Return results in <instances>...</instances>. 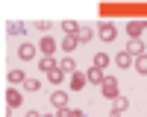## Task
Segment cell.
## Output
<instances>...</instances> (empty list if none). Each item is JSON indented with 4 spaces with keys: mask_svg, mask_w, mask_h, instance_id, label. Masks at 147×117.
Listing matches in <instances>:
<instances>
[{
    "mask_svg": "<svg viewBox=\"0 0 147 117\" xmlns=\"http://www.w3.org/2000/svg\"><path fill=\"white\" fill-rule=\"evenodd\" d=\"M44 117H59V114H56V108H53V111H50V114H44Z\"/></svg>",
    "mask_w": 147,
    "mask_h": 117,
    "instance_id": "4316f807",
    "label": "cell"
},
{
    "mask_svg": "<svg viewBox=\"0 0 147 117\" xmlns=\"http://www.w3.org/2000/svg\"><path fill=\"white\" fill-rule=\"evenodd\" d=\"M59 67H62V73H77V62H74L71 56H65V58H59Z\"/></svg>",
    "mask_w": 147,
    "mask_h": 117,
    "instance_id": "9a60e30c",
    "label": "cell"
},
{
    "mask_svg": "<svg viewBox=\"0 0 147 117\" xmlns=\"http://www.w3.org/2000/svg\"><path fill=\"white\" fill-rule=\"evenodd\" d=\"M24 117H44V114H38V111H35V108H30V111L24 114Z\"/></svg>",
    "mask_w": 147,
    "mask_h": 117,
    "instance_id": "484cf974",
    "label": "cell"
},
{
    "mask_svg": "<svg viewBox=\"0 0 147 117\" xmlns=\"http://www.w3.org/2000/svg\"><path fill=\"white\" fill-rule=\"evenodd\" d=\"M85 79H88V85H103V70H97V67H91L88 73H85Z\"/></svg>",
    "mask_w": 147,
    "mask_h": 117,
    "instance_id": "8fae6325",
    "label": "cell"
},
{
    "mask_svg": "<svg viewBox=\"0 0 147 117\" xmlns=\"http://www.w3.org/2000/svg\"><path fill=\"white\" fill-rule=\"evenodd\" d=\"M9 82L12 85H24V82H27V73H24V70H9Z\"/></svg>",
    "mask_w": 147,
    "mask_h": 117,
    "instance_id": "ac0fdd59",
    "label": "cell"
},
{
    "mask_svg": "<svg viewBox=\"0 0 147 117\" xmlns=\"http://www.w3.org/2000/svg\"><path fill=\"white\" fill-rule=\"evenodd\" d=\"M115 64H118L121 70H124V67H132V64H136V58H132V56L124 50V53H118V56H115Z\"/></svg>",
    "mask_w": 147,
    "mask_h": 117,
    "instance_id": "30bf717a",
    "label": "cell"
},
{
    "mask_svg": "<svg viewBox=\"0 0 147 117\" xmlns=\"http://www.w3.org/2000/svg\"><path fill=\"white\" fill-rule=\"evenodd\" d=\"M50 105H53L56 111H59V108H68V94H65V91H53V94H50Z\"/></svg>",
    "mask_w": 147,
    "mask_h": 117,
    "instance_id": "277c9868",
    "label": "cell"
},
{
    "mask_svg": "<svg viewBox=\"0 0 147 117\" xmlns=\"http://www.w3.org/2000/svg\"><path fill=\"white\" fill-rule=\"evenodd\" d=\"M56 47H59V44H56V41L50 38V35H44V38L38 41V50H41L44 56H53V53H56Z\"/></svg>",
    "mask_w": 147,
    "mask_h": 117,
    "instance_id": "52a82bcc",
    "label": "cell"
},
{
    "mask_svg": "<svg viewBox=\"0 0 147 117\" xmlns=\"http://www.w3.org/2000/svg\"><path fill=\"white\" fill-rule=\"evenodd\" d=\"M127 108H129V100H127V97H118V100L112 102V108H109V117H121Z\"/></svg>",
    "mask_w": 147,
    "mask_h": 117,
    "instance_id": "3957f363",
    "label": "cell"
},
{
    "mask_svg": "<svg viewBox=\"0 0 147 117\" xmlns=\"http://www.w3.org/2000/svg\"><path fill=\"white\" fill-rule=\"evenodd\" d=\"M127 53H129L132 58H138V56H144V44H141V38H132V41L127 44Z\"/></svg>",
    "mask_w": 147,
    "mask_h": 117,
    "instance_id": "9c48e42d",
    "label": "cell"
},
{
    "mask_svg": "<svg viewBox=\"0 0 147 117\" xmlns=\"http://www.w3.org/2000/svg\"><path fill=\"white\" fill-rule=\"evenodd\" d=\"M144 29H147V21H129V23H127V32L132 35V38H141Z\"/></svg>",
    "mask_w": 147,
    "mask_h": 117,
    "instance_id": "8992f818",
    "label": "cell"
},
{
    "mask_svg": "<svg viewBox=\"0 0 147 117\" xmlns=\"http://www.w3.org/2000/svg\"><path fill=\"white\" fill-rule=\"evenodd\" d=\"M56 114H59V117H85L82 108H59Z\"/></svg>",
    "mask_w": 147,
    "mask_h": 117,
    "instance_id": "44dd1931",
    "label": "cell"
},
{
    "mask_svg": "<svg viewBox=\"0 0 147 117\" xmlns=\"http://www.w3.org/2000/svg\"><path fill=\"white\" fill-rule=\"evenodd\" d=\"M6 32H9V35H24V32H27V23L12 21V23H6Z\"/></svg>",
    "mask_w": 147,
    "mask_h": 117,
    "instance_id": "2e32d148",
    "label": "cell"
},
{
    "mask_svg": "<svg viewBox=\"0 0 147 117\" xmlns=\"http://www.w3.org/2000/svg\"><path fill=\"white\" fill-rule=\"evenodd\" d=\"M77 35H65L62 38V44H59V50H65V53H71V50H77Z\"/></svg>",
    "mask_w": 147,
    "mask_h": 117,
    "instance_id": "5bb4252c",
    "label": "cell"
},
{
    "mask_svg": "<svg viewBox=\"0 0 147 117\" xmlns=\"http://www.w3.org/2000/svg\"><path fill=\"white\" fill-rule=\"evenodd\" d=\"M82 85H88V79H85V73H80V70H77V73H71V91H80Z\"/></svg>",
    "mask_w": 147,
    "mask_h": 117,
    "instance_id": "7c38bea8",
    "label": "cell"
},
{
    "mask_svg": "<svg viewBox=\"0 0 147 117\" xmlns=\"http://www.w3.org/2000/svg\"><path fill=\"white\" fill-rule=\"evenodd\" d=\"M21 100H24V94L18 88H6V105H9V108H18Z\"/></svg>",
    "mask_w": 147,
    "mask_h": 117,
    "instance_id": "5b68a950",
    "label": "cell"
},
{
    "mask_svg": "<svg viewBox=\"0 0 147 117\" xmlns=\"http://www.w3.org/2000/svg\"><path fill=\"white\" fill-rule=\"evenodd\" d=\"M35 53H38V47H35V44H30V41H24V44L18 47V58H24V62L35 58Z\"/></svg>",
    "mask_w": 147,
    "mask_h": 117,
    "instance_id": "7a4b0ae2",
    "label": "cell"
},
{
    "mask_svg": "<svg viewBox=\"0 0 147 117\" xmlns=\"http://www.w3.org/2000/svg\"><path fill=\"white\" fill-rule=\"evenodd\" d=\"M100 94L106 100H118L121 94H118V79H112V76H106L103 79V85H100Z\"/></svg>",
    "mask_w": 147,
    "mask_h": 117,
    "instance_id": "6da1fadb",
    "label": "cell"
},
{
    "mask_svg": "<svg viewBox=\"0 0 147 117\" xmlns=\"http://www.w3.org/2000/svg\"><path fill=\"white\" fill-rule=\"evenodd\" d=\"M62 29H65V35H77L80 32V23L77 21H62Z\"/></svg>",
    "mask_w": 147,
    "mask_h": 117,
    "instance_id": "ffe728a7",
    "label": "cell"
},
{
    "mask_svg": "<svg viewBox=\"0 0 147 117\" xmlns=\"http://www.w3.org/2000/svg\"><path fill=\"white\" fill-rule=\"evenodd\" d=\"M100 38L103 41H115V35H118V29H115V23H100Z\"/></svg>",
    "mask_w": 147,
    "mask_h": 117,
    "instance_id": "ba28073f",
    "label": "cell"
},
{
    "mask_svg": "<svg viewBox=\"0 0 147 117\" xmlns=\"http://www.w3.org/2000/svg\"><path fill=\"white\" fill-rule=\"evenodd\" d=\"M38 88H41V82L32 79V76H27V82H24V91H38Z\"/></svg>",
    "mask_w": 147,
    "mask_h": 117,
    "instance_id": "cb8c5ba5",
    "label": "cell"
},
{
    "mask_svg": "<svg viewBox=\"0 0 147 117\" xmlns=\"http://www.w3.org/2000/svg\"><path fill=\"white\" fill-rule=\"evenodd\" d=\"M91 35H94V29H91V27H80L77 41H80V44H85V41H91Z\"/></svg>",
    "mask_w": 147,
    "mask_h": 117,
    "instance_id": "d6986e66",
    "label": "cell"
},
{
    "mask_svg": "<svg viewBox=\"0 0 147 117\" xmlns=\"http://www.w3.org/2000/svg\"><path fill=\"white\" fill-rule=\"evenodd\" d=\"M32 27H35V29H38V32H44V35H47V29H50V21H35V23H32Z\"/></svg>",
    "mask_w": 147,
    "mask_h": 117,
    "instance_id": "d4e9b609",
    "label": "cell"
},
{
    "mask_svg": "<svg viewBox=\"0 0 147 117\" xmlns=\"http://www.w3.org/2000/svg\"><path fill=\"white\" fill-rule=\"evenodd\" d=\"M38 67L44 70V73H50L53 67H59V62H56L53 56H41V58H38Z\"/></svg>",
    "mask_w": 147,
    "mask_h": 117,
    "instance_id": "4fadbf2b",
    "label": "cell"
},
{
    "mask_svg": "<svg viewBox=\"0 0 147 117\" xmlns=\"http://www.w3.org/2000/svg\"><path fill=\"white\" fill-rule=\"evenodd\" d=\"M106 64H109V56H106V53H97V56H94V67H97V70H103Z\"/></svg>",
    "mask_w": 147,
    "mask_h": 117,
    "instance_id": "7402d4cb",
    "label": "cell"
},
{
    "mask_svg": "<svg viewBox=\"0 0 147 117\" xmlns=\"http://www.w3.org/2000/svg\"><path fill=\"white\" fill-rule=\"evenodd\" d=\"M132 67H136L138 73H144V76H147V56H138V58H136V64H132Z\"/></svg>",
    "mask_w": 147,
    "mask_h": 117,
    "instance_id": "603a6c76",
    "label": "cell"
},
{
    "mask_svg": "<svg viewBox=\"0 0 147 117\" xmlns=\"http://www.w3.org/2000/svg\"><path fill=\"white\" fill-rule=\"evenodd\" d=\"M47 79H50L53 82V85H62V82H65V73H62V67H53L50 70V73H44Z\"/></svg>",
    "mask_w": 147,
    "mask_h": 117,
    "instance_id": "e0dca14e",
    "label": "cell"
}]
</instances>
